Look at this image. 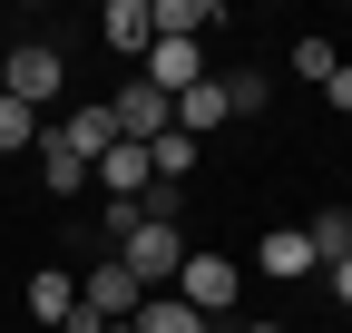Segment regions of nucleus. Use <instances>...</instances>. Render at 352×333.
<instances>
[{"mask_svg": "<svg viewBox=\"0 0 352 333\" xmlns=\"http://www.w3.org/2000/svg\"><path fill=\"white\" fill-rule=\"evenodd\" d=\"M118 265L138 275L147 294H176V275H186V235H176L166 216H138V226L118 235Z\"/></svg>", "mask_w": 352, "mask_h": 333, "instance_id": "nucleus-1", "label": "nucleus"}, {"mask_svg": "<svg viewBox=\"0 0 352 333\" xmlns=\"http://www.w3.org/2000/svg\"><path fill=\"white\" fill-rule=\"evenodd\" d=\"M78 304L98 314V323H138V304H147V284H138V275H127V265L108 255V265H88V275H78Z\"/></svg>", "mask_w": 352, "mask_h": 333, "instance_id": "nucleus-2", "label": "nucleus"}, {"mask_svg": "<svg viewBox=\"0 0 352 333\" xmlns=\"http://www.w3.org/2000/svg\"><path fill=\"white\" fill-rule=\"evenodd\" d=\"M108 108H118V138H127V147H157V138L176 128V98H166V89H147V78H127Z\"/></svg>", "mask_w": 352, "mask_h": 333, "instance_id": "nucleus-3", "label": "nucleus"}, {"mask_svg": "<svg viewBox=\"0 0 352 333\" xmlns=\"http://www.w3.org/2000/svg\"><path fill=\"white\" fill-rule=\"evenodd\" d=\"M176 294H186V304H196V314L215 323V314H226V304L245 294V265H235V255H186V275H176Z\"/></svg>", "mask_w": 352, "mask_h": 333, "instance_id": "nucleus-4", "label": "nucleus"}, {"mask_svg": "<svg viewBox=\"0 0 352 333\" xmlns=\"http://www.w3.org/2000/svg\"><path fill=\"white\" fill-rule=\"evenodd\" d=\"M59 78H69V59L50 50V39H20V50H10V98H20V108H50Z\"/></svg>", "mask_w": 352, "mask_h": 333, "instance_id": "nucleus-5", "label": "nucleus"}, {"mask_svg": "<svg viewBox=\"0 0 352 333\" xmlns=\"http://www.w3.org/2000/svg\"><path fill=\"white\" fill-rule=\"evenodd\" d=\"M254 275H274V284H303V275H314V235H303V226H274V235L254 245Z\"/></svg>", "mask_w": 352, "mask_h": 333, "instance_id": "nucleus-6", "label": "nucleus"}, {"mask_svg": "<svg viewBox=\"0 0 352 333\" xmlns=\"http://www.w3.org/2000/svg\"><path fill=\"white\" fill-rule=\"evenodd\" d=\"M98 186H108V206H138V196L157 186V166H147V147H127V138H118V147L98 157Z\"/></svg>", "mask_w": 352, "mask_h": 333, "instance_id": "nucleus-7", "label": "nucleus"}, {"mask_svg": "<svg viewBox=\"0 0 352 333\" xmlns=\"http://www.w3.org/2000/svg\"><path fill=\"white\" fill-rule=\"evenodd\" d=\"M196 78H206V59H196V39H157V50H147V89H166V98H186Z\"/></svg>", "mask_w": 352, "mask_h": 333, "instance_id": "nucleus-8", "label": "nucleus"}, {"mask_svg": "<svg viewBox=\"0 0 352 333\" xmlns=\"http://www.w3.org/2000/svg\"><path fill=\"white\" fill-rule=\"evenodd\" d=\"M50 128H59V138H69V147H78V157H88V166H98V157H108V147H118V108H108V98H98V108H69V118H50Z\"/></svg>", "mask_w": 352, "mask_h": 333, "instance_id": "nucleus-9", "label": "nucleus"}, {"mask_svg": "<svg viewBox=\"0 0 352 333\" xmlns=\"http://www.w3.org/2000/svg\"><path fill=\"white\" fill-rule=\"evenodd\" d=\"M98 39H108V50H157V0H108Z\"/></svg>", "mask_w": 352, "mask_h": 333, "instance_id": "nucleus-10", "label": "nucleus"}, {"mask_svg": "<svg viewBox=\"0 0 352 333\" xmlns=\"http://www.w3.org/2000/svg\"><path fill=\"white\" fill-rule=\"evenodd\" d=\"M30 314H39V333H59V323L78 314V275H59V265H39V275H30Z\"/></svg>", "mask_w": 352, "mask_h": 333, "instance_id": "nucleus-11", "label": "nucleus"}, {"mask_svg": "<svg viewBox=\"0 0 352 333\" xmlns=\"http://www.w3.org/2000/svg\"><path fill=\"white\" fill-rule=\"evenodd\" d=\"M226 118H235V98H226V78H196V89L176 98V128H186V138H206V128H226Z\"/></svg>", "mask_w": 352, "mask_h": 333, "instance_id": "nucleus-12", "label": "nucleus"}, {"mask_svg": "<svg viewBox=\"0 0 352 333\" xmlns=\"http://www.w3.org/2000/svg\"><path fill=\"white\" fill-rule=\"evenodd\" d=\"M39 177H50L59 196H78V186H88V157H78V147H69L59 128H39Z\"/></svg>", "mask_w": 352, "mask_h": 333, "instance_id": "nucleus-13", "label": "nucleus"}, {"mask_svg": "<svg viewBox=\"0 0 352 333\" xmlns=\"http://www.w3.org/2000/svg\"><path fill=\"white\" fill-rule=\"evenodd\" d=\"M138 333H215V323H206L186 294H147V304H138Z\"/></svg>", "mask_w": 352, "mask_h": 333, "instance_id": "nucleus-14", "label": "nucleus"}, {"mask_svg": "<svg viewBox=\"0 0 352 333\" xmlns=\"http://www.w3.org/2000/svg\"><path fill=\"white\" fill-rule=\"evenodd\" d=\"M226 10L215 0H157V39H196V30H215Z\"/></svg>", "mask_w": 352, "mask_h": 333, "instance_id": "nucleus-15", "label": "nucleus"}, {"mask_svg": "<svg viewBox=\"0 0 352 333\" xmlns=\"http://www.w3.org/2000/svg\"><path fill=\"white\" fill-rule=\"evenodd\" d=\"M147 166H157V186H186V177H196V138H186V128H166V138L147 147Z\"/></svg>", "mask_w": 352, "mask_h": 333, "instance_id": "nucleus-16", "label": "nucleus"}, {"mask_svg": "<svg viewBox=\"0 0 352 333\" xmlns=\"http://www.w3.org/2000/svg\"><path fill=\"white\" fill-rule=\"evenodd\" d=\"M303 235H314V265H342V255H352V206H323Z\"/></svg>", "mask_w": 352, "mask_h": 333, "instance_id": "nucleus-17", "label": "nucleus"}, {"mask_svg": "<svg viewBox=\"0 0 352 333\" xmlns=\"http://www.w3.org/2000/svg\"><path fill=\"white\" fill-rule=\"evenodd\" d=\"M20 147H39V108L0 98V157H20Z\"/></svg>", "mask_w": 352, "mask_h": 333, "instance_id": "nucleus-18", "label": "nucleus"}, {"mask_svg": "<svg viewBox=\"0 0 352 333\" xmlns=\"http://www.w3.org/2000/svg\"><path fill=\"white\" fill-rule=\"evenodd\" d=\"M294 69L314 78V89H333V69H342V59H333V39H294Z\"/></svg>", "mask_w": 352, "mask_h": 333, "instance_id": "nucleus-19", "label": "nucleus"}, {"mask_svg": "<svg viewBox=\"0 0 352 333\" xmlns=\"http://www.w3.org/2000/svg\"><path fill=\"white\" fill-rule=\"evenodd\" d=\"M226 98H235V118H254V108H264V69H235V78H226Z\"/></svg>", "mask_w": 352, "mask_h": 333, "instance_id": "nucleus-20", "label": "nucleus"}, {"mask_svg": "<svg viewBox=\"0 0 352 333\" xmlns=\"http://www.w3.org/2000/svg\"><path fill=\"white\" fill-rule=\"evenodd\" d=\"M323 98H333V108H342V118H352V59H342V69H333V89H323Z\"/></svg>", "mask_w": 352, "mask_h": 333, "instance_id": "nucleus-21", "label": "nucleus"}, {"mask_svg": "<svg viewBox=\"0 0 352 333\" xmlns=\"http://www.w3.org/2000/svg\"><path fill=\"white\" fill-rule=\"evenodd\" d=\"M333 304H352V255H342V265H333Z\"/></svg>", "mask_w": 352, "mask_h": 333, "instance_id": "nucleus-22", "label": "nucleus"}, {"mask_svg": "<svg viewBox=\"0 0 352 333\" xmlns=\"http://www.w3.org/2000/svg\"><path fill=\"white\" fill-rule=\"evenodd\" d=\"M0 98H10V50H0Z\"/></svg>", "mask_w": 352, "mask_h": 333, "instance_id": "nucleus-23", "label": "nucleus"}, {"mask_svg": "<svg viewBox=\"0 0 352 333\" xmlns=\"http://www.w3.org/2000/svg\"><path fill=\"white\" fill-rule=\"evenodd\" d=\"M245 333H284V323H245Z\"/></svg>", "mask_w": 352, "mask_h": 333, "instance_id": "nucleus-24", "label": "nucleus"}, {"mask_svg": "<svg viewBox=\"0 0 352 333\" xmlns=\"http://www.w3.org/2000/svg\"><path fill=\"white\" fill-rule=\"evenodd\" d=\"M108 333H138V323H108Z\"/></svg>", "mask_w": 352, "mask_h": 333, "instance_id": "nucleus-25", "label": "nucleus"}]
</instances>
